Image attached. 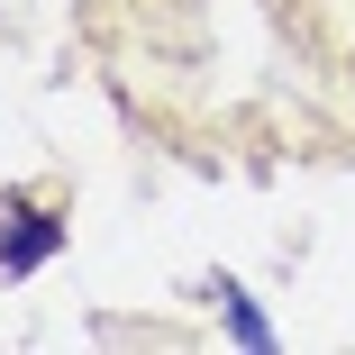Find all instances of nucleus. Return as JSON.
Wrapping results in <instances>:
<instances>
[{
	"mask_svg": "<svg viewBox=\"0 0 355 355\" xmlns=\"http://www.w3.org/2000/svg\"><path fill=\"white\" fill-rule=\"evenodd\" d=\"M0 219H10V228H0V264H10V273H28V264H46L55 255V219H37V209L28 200H10V209H0Z\"/></svg>",
	"mask_w": 355,
	"mask_h": 355,
	"instance_id": "1",
	"label": "nucleus"
},
{
	"mask_svg": "<svg viewBox=\"0 0 355 355\" xmlns=\"http://www.w3.org/2000/svg\"><path fill=\"white\" fill-rule=\"evenodd\" d=\"M219 301H228V328H237V346H273V328L255 319V301H246V292H228V282H219Z\"/></svg>",
	"mask_w": 355,
	"mask_h": 355,
	"instance_id": "2",
	"label": "nucleus"
}]
</instances>
